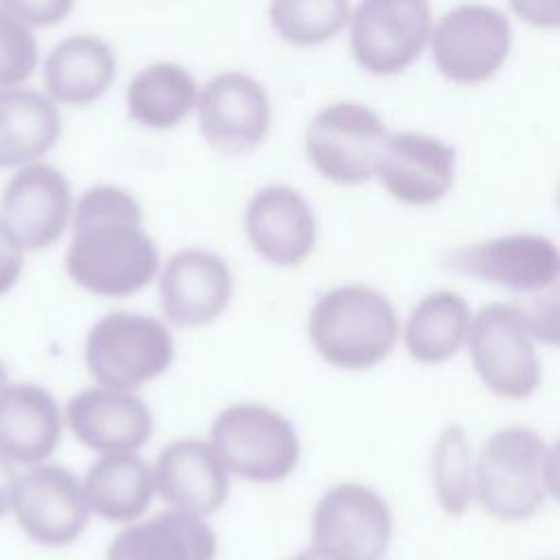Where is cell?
<instances>
[{
  "label": "cell",
  "instance_id": "obj_1",
  "mask_svg": "<svg viewBox=\"0 0 560 560\" xmlns=\"http://www.w3.org/2000/svg\"><path fill=\"white\" fill-rule=\"evenodd\" d=\"M158 267L160 256L142 228L140 201L120 186L88 188L72 210L68 276L90 293L120 298L147 287Z\"/></svg>",
  "mask_w": 560,
  "mask_h": 560
},
{
  "label": "cell",
  "instance_id": "obj_2",
  "mask_svg": "<svg viewBox=\"0 0 560 560\" xmlns=\"http://www.w3.org/2000/svg\"><path fill=\"white\" fill-rule=\"evenodd\" d=\"M558 457L545 438L523 424L494 431L475 459V499L486 514L514 523L556 497Z\"/></svg>",
  "mask_w": 560,
  "mask_h": 560
},
{
  "label": "cell",
  "instance_id": "obj_3",
  "mask_svg": "<svg viewBox=\"0 0 560 560\" xmlns=\"http://www.w3.org/2000/svg\"><path fill=\"white\" fill-rule=\"evenodd\" d=\"M308 339L330 365L365 370L396 346L400 322L392 302L363 282L326 291L308 313Z\"/></svg>",
  "mask_w": 560,
  "mask_h": 560
},
{
  "label": "cell",
  "instance_id": "obj_4",
  "mask_svg": "<svg viewBox=\"0 0 560 560\" xmlns=\"http://www.w3.org/2000/svg\"><path fill=\"white\" fill-rule=\"evenodd\" d=\"M208 444L225 470L256 483L282 481L300 462L293 424L260 402H236L219 411Z\"/></svg>",
  "mask_w": 560,
  "mask_h": 560
},
{
  "label": "cell",
  "instance_id": "obj_5",
  "mask_svg": "<svg viewBox=\"0 0 560 560\" xmlns=\"http://www.w3.org/2000/svg\"><path fill=\"white\" fill-rule=\"evenodd\" d=\"M173 352L168 328L151 315L131 311L103 315L88 330L83 346L85 365L101 387L129 394L160 376Z\"/></svg>",
  "mask_w": 560,
  "mask_h": 560
},
{
  "label": "cell",
  "instance_id": "obj_6",
  "mask_svg": "<svg viewBox=\"0 0 560 560\" xmlns=\"http://www.w3.org/2000/svg\"><path fill=\"white\" fill-rule=\"evenodd\" d=\"M383 118L357 101H335L313 114L304 131L311 164L339 184H361L374 175L387 138Z\"/></svg>",
  "mask_w": 560,
  "mask_h": 560
},
{
  "label": "cell",
  "instance_id": "obj_7",
  "mask_svg": "<svg viewBox=\"0 0 560 560\" xmlns=\"http://www.w3.org/2000/svg\"><path fill=\"white\" fill-rule=\"evenodd\" d=\"M313 545L326 560H378L392 538V512L365 483L328 488L313 512Z\"/></svg>",
  "mask_w": 560,
  "mask_h": 560
},
{
  "label": "cell",
  "instance_id": "obj_8",
  "mask_svg": "<svg viewBox=\"0 0 560 560\" xmlns=\"http://www.w3.org/2000/svg\"><path fill=\"white\" fill-rule=\"evenodd\" d=\"M435 68L455 83L490 79L512 46V26L503 11L481 2L448 9L429 33Z\"/></svg>",
  "mask_w": 560,
  "mask_h": 560
},
{
  "label": "cell",
  "instance_id": "obj_9",
  "mask_svg": "<svg viewBox=\"0 0 560 560\" xmlns=\"http://www.w3.org/2000/svg\"><path fill=\"white\" fill-rule=\"evenodd\" d=\"M481 381L503 398H525L540 383V361L514 304L492 302L472 317L466 335Z\"/></svg>",
  "mask_w": 560,
  "mask_h": 560
},
{
  "label": "cell",
  "instance_id": "obj_10",
  "mask_svg": "<svg viewBox=\"0 0 560 560\" xmlns=\"http://www.w3.org/2000/svg\"><path fill=\"white\" fill-rule=\"evenodd\" d=\"M350 48L372 74H398L429 42L431 7L424 0H365L350 13Z\"/></svg>",
  "mask_w": 560,
  "mask_h": 560
},
{
  "label": "cell",
  "instance_id": "obj_11",
  "mask_svg": "<svg viewBox=\"0 0 560 560\" xmlns=\"http://www.w3.org/2000/svg\"><path fill=\"white\" fill-rule=\"evenodd\" d=\"M72 188L66 175L44 162L22 166L0 197V228L22 252L52 245L72 221Z\"/></svg>",
  "mask_w": 560,
  "mask_h": 560
},
{
  "label": "cell",
  "instance_id": "obj_12",
  "mask_svg": "<svg viewBox=\"0 0 560 560\" xmlns=\"http://www.w3.org/2000/svg\"><path fill=\"white\" fill-rule=\"evenodd\" d=\"M11 508L24 534L46 547L74 542L90 514L81 481L55 464H39L18 475Z\"/></svg>",
  "mask_w": 560,
  "mask_h": 560
},
{
  "label": "cell",
  "instance_id": "obj_13",
  "mask_svg": "<svg viewBox=\"0 0 560 560\" xmlns=\"http://www.w3.org/2000/svg\"><path fill=\"white\" fill-rule=\"evenodd\" d=\"M197 120L208 144L223 153L256 147L271 125V101L265 85L238 70L214 74L197 92Z\"/></svg>",
  "mask_w": 560,
  "mask_h": 560
},
{
  "label": "cell",
  "instance_id": "obj_14",
  "mask_svg": "<svg viewBox=\"0 0 560 560\" xmlns=\"http://www.w3.org/2000/svg\"><path fill=\"white\" fill-rule=\"evenodd\" d=\"M446 265L492 284L518 291H542L556 284L560 256L553 241L547 236L510 234L451 249Z\"/></svg>",
  "mask_w": 560,
  "mask_h": 560
},
{
  "label": "cell",
  "instance_id": "obj_15",
  "mask_svg": "<svg viewBox=\"0 0 560 560\" xmlns=\"http://www.w3.org/2000/svg\"><path fill=\"white\" fill-rule=\"evenodd\" d=\"M374 175L394 199L427 206L451 190L455 182V149L431 133L398 131L385 138Z\"/></svg>",
  "mask_w": 560,
  "mask_h": 560
},
{
  "label": "cell",
  "instance_id": "obj_16",
  "mask_svg": "<svg viewBox=\"0 0 560 560\" xmlns=\"http://www.w3.org/2000/svg\"><path fill=\"white\" fill-rule=\"evenodd\" d=\"M232 287V269L223 256L206 247H184L164 262L162 311L175 326H206L228 306Z\"/></svg>",
  "mask_w": 560,
  "mask_h": 560
},
{
  "label": "cell",
  "instance_id": "obj_17",
  "mask_svg": "<svg viewBox=\"0 0 560 560\" xmlns=\"http://www.w3.org/2000/svg\"><path fill=\"white\" fill-rule=\"evenodd\" d=\"M252 247L269 262L295 267L308 258L317 241L315 214L304 195L284 184L256 190L243 217Z\"/></svg>",
  "mask_w": 560,
  "mask_h": 560
},
{
  "label": "cell",
  "instance_id": "obj_18",
  "mask_svg": "<svg viewBox=\"0 0 560 560\" xmlns=\"http://www.w3.org/2000/svg\"><path fill=\"white\" fill-rule=\"evenodd\" d=\"M151 470L155 492L171 510L203 518L228 499V470L201 438H179L166 444Z\"/></svg>",
  "mask_w": 560,
  "mask_h": 560
},
{
  "label": "cell",
  "instance_id": "obj_19",
  "mask_svg": "<svg viewBox=\"0 0 560 560\" xmlns=\"http://www.w3.org/2000/svg\"><path fill=\"white\" fill-rule=\"evenodd\" d=\"M74 438L98 453H133L153 433V413L147 402L129 392L88 387L66 407Z\"/></svg>",
  "mask_w": 560,
  "mask_h": 560
},
{
  "label": "cell",
  "instance_id": "obj_20",
  "mask_svg": "<svg viewBox=\"0 0 560 560\" xmlns=\"http://www.w3.org/2000/svg\"><path fill=\"white\" fill-rule=\"evenodd\" d=\"M63 427L55 396L35 383L0 394V455L15 464H42L59 444Z\"/></svg>",
  "mask_w": 560,
  "mask_h": 560
},
{
  "label": "cell",
  "instance_id": "obj_21",
  "mask_svg": "<svg viewBox=\"0 0 560 560\" xmlns=\"http://www.w3.org/2000/svg\"><path fill=\"white\" fill-rule=\"evenodd\" d=\"M214 553L217 538L203 518L164 510L122 529L105 560H214Z\"/></svg>",
  "mask_w": 560,
  "mask_h": 560
},
{
  "label": "cell",
  "instance_id": "obj_22",
  "mask_svg": "<svg viewBox=\"0 0 560 560\" xmlns=\"http://www.w3.org/2000/svg\"><path fill=\"white\" fill-rule=\"evenodd\" d=\"M116 79V52L98 35L74 33L57 42L44 61L46 94L55 103L85 105Z\"/></svg>",
  "mask_w": 560,
  "mask_h": 560
},
{
  "label": "cell",
  "instance_id": "obj_23",
  "mask_svg": "<svg viewBox=\"0 0 560 560\" xmlns=\"http://www.w3.org/2000/svg\"><path fill=\"white\" fill-rule=\"evenodd\" d=\"M61 133L57 103L35 88H0V168L37 162Z\"/></svg>",
  "mask_w": 560,
  "mask_h": 560
},
{
  "label": "cell",
  "instance_id": "obj_24",
  "mask_svg": "<svg viewBox=\"0 0 560 560\" xmlns=\"http://www.w3.org/2000/svg\"><path fill=\"white\" fill-rule=\"evenodd\" d=\"M88 510L112 523L140 518L153 501L151 466L136 453H105L90 464L81 481Z\"/></svg>",
  "mask_w": 560,
  "mask_h": 560
},
{
  "label": "cell",
  "instance_id": "obj_25",
  "mask_svg": "<svg viewBox=\"0 0 560 560\" xmlns=\"http://www.w3.org/2000/svg\"><path fill=\"white\" fill-rule=\"evenodd\" d=\"M470 317L468 302L455 291L442 289L422 295L402 326L407 352L427 365L451 359L466 341Z\"/></svg>",
  "mask_w": 560,
  "mask_h": 560
},
{
  "label": "cell",
  "instance_id": "obj_26",
  "mask_svg": "<svg viewBox=\"0 0 560 560\" xmlns=\"http://www.w3.org/2000/svg\"><path fill=\"white\" fill-rule=\"evenodd\" d=\"M195 77L175 61H155L136 72L127 85L129 116L151 129L182 122L197 103Z\"/></svg>",
  "mask_w": 560,
  "mask_h": 560
},
{
  "label": "cell",
  "instance_id": "obj_27",
  "mask_svg": "<svg viewBox=\"0 0 560 560\" xmlns=\"http://www.w3.org/2000/svg\"><path fill=\"white\" fill-rule=\"evenodd\" d=\"M431 479L440 508L459 516L475 499V459L462 424H446L431 451Z\"/></svg>",
  "mask_w": 560,
  "mask_h": 560
},
{
  "label": "cell",
  "instance_id": "obj_28",
  "mask_svg": "<svg viewBox=\"0 0 560 560\" xmlns=\"http://www.w3.org/2000/svg\"><path fill=\"white\" fill-rule=\"evenodd\" d=\"M346 0H276L269 4L273 28L293 44L313 46L335 37L350 20Z\"/></svg>",
  "mask_w": 560,
  "mask_h": 560
},
{
  "label": "cell",
  "instance_id": "obj_29",
  "mask_svg": "<svg viewBox=\"0 0 560 560\" xmlns=\"http://www.w3.org/2000/svg\"><path fill=\"white\" fill-rule=\"evenodd\" d=\"M37 68V42L4 2H0V88H15Z\"/></svg>",
  "mask_w": 560,
  "mask_h": 560
},
{
  "label": "cell",
  "instance_id": "obj_30",
  "mask_svg": "<svg viewBox=\"0 0 560 560\" xmlns=\"http://www.w3.org/2000/svg\"><path fill=\"white\" fill-rule=\"evenodd\" d=\"M527 332L532 339H540L547 343H558V287H549L547 291H536L523 302H514Z\"/></svg>",
  "mask_w": 560,
  "mask_h": 560
},
{
  "label": "cell",
  "instance_id": "obj_31",
  "mask_svg": "<svg viewBox=\"0 0 560 560\" xmlns=\"http://www.w3.org/2000/svg\"><path fill=\"white\" fill-rule=\"evenodd\" d=\"M26 26L33 24H52L59 22L68 11H72V2L68 0H35V2H4Z\"/></svg>",
  "mask_w": 560,
  "mask_h": 560
},
{
  "label": "cell",
  "instance_id": "obj_32",
  "mask_svg": "<svg viewBox=\"0 0 560 560\" xmlns=\"http://www.w3.org/2000/svg\"><path fill=\"white\" fill-rule=\"evenodd\" d=\"M24 267V252L0 228V295L7 293L20 278Z\"/></svg>",
  "mask_w": 560,
  "mask_h": 560
},
{
  "label": "cell",
  "instance_id": "obj_33",
  "mask_svg": "<svg viewBox=\"0 0 560 560\" xmlns=\"http://www.w3.org/2000/svg\"><path fill=\"white\" fill-rule=\"evenodd\" d=\"M514 9L536 24H556L560 13L558 2H516Z\"/></svg>",
  "mask_w": 560,
  "mask_h": 560
},
{
  "label": "cell",
  "instance_id": "obj_34",
  "mask_svg": "<svg viewBox=\"0 0 560 560\" xmlns=\"http://www.w3.org/2000/svg\"><path fill=\"white\" fill-rule=\"evenodd\" d=\"M15 479H18V475H15L13 466H11V462H7V459L0 455V516H4L7 510L11 508Z\"/></svg>",
  "mask_w": 560,
  "mask_h": 560
},
{
  "label": "cell",
  "instance_id": "obj_35",
  "mask_svg": "<svg viewBox=\"0 0 560 560\" xmlns=\"http://www.w3.org/2000/svg\"><path fill=\"white\" fill-rule=\"evenodd\" d=\"M291 560H326V558H322L315 549H304V551H300V553H295Z\"/></svg>",
  "mask_w": 560,
  "mask_h": 560
},
{
  "label": "cell",
  "instance_id": "obj_36",
  "mask_svg": "<svg viewBox=\"0 0 560 560\" xmlns=\"http://www.w3.org/2000/svg\"><path fill=\"white\" fill-rule=\"evenodd\" d=\"M7 383H9V376H7V368H4V363L0 361V394H2V392L9 387Z\"/></svg>",
  "mask_w": 560,
  "mask_h": 560
}]
</instances>
